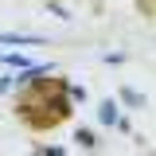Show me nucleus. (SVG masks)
I'll use <instances>...</instances> for the list:
<instances>
[{"mask_svg": "<svg viewBox=\"0 0 156 156\" xmlns=\"http://www.w3.org/2000/svg\"><path fill=\"white\" fill-rule=\"evenodd\" d=\"M121 98H125L129 105H140V94H136V90H121Z\"/></svg>", "mask_w": 156, "mask_h": 156, "instance_id": "5", "label": "nucleus"}, {"mask_svg": "<svg viewBox=\"0 0 156 156\" xmlns=\"http://www.w3.org/2000/svg\"><path fill=\"white\" fill-rule=\"evenodd\" d=\"M4 62H8V66H27V58H23V55H4Z\"/></svg>", "mask_w": 156, "mask_h": 156, "instance_id": "4", "label": "nucleus"}, {"mask_svg": "<svg viewBox=\"0 0 156 156\" xmlns=\"http://www.w3.org/2000/svg\"><path fill=\"white\" fill-rule=\"evenodd\" d=\"M98 117H101V125H117V121H121V117H117V105H113V101H105Z\"/></svg>", "mask_w": 156, "mask_h": 156, "instance_id": "2", "label": "nucleus"}, {"mask_svg": "<svg viewBox=\"0 0 156 156\" xmlns=\"http://www.w3.org/2000/svg\"><path fill=\"white\" fill-rule=\"evenodd\" d=\"M0 43H16V47H23V43H43V39H39V35H16V31H4Z\"/></svg>", "mask_w": 156, "mask_h": 156, "instance_id": "1", "label": "nucleus"}, {"mask_svg": "<svg viewBox=\"0 0 156 156\" xmlns=\"http://www.w3.org/2000/svg\"><path fill=\"white\" fill-rule=\"evenodd\" d=\"M78 144H82V148H94V133H86V129H78Z\"/></svg>", "mask_w": 156, "mask_h": 156, "instance_id": "3", "label": "nucleus"}]
</instances>
